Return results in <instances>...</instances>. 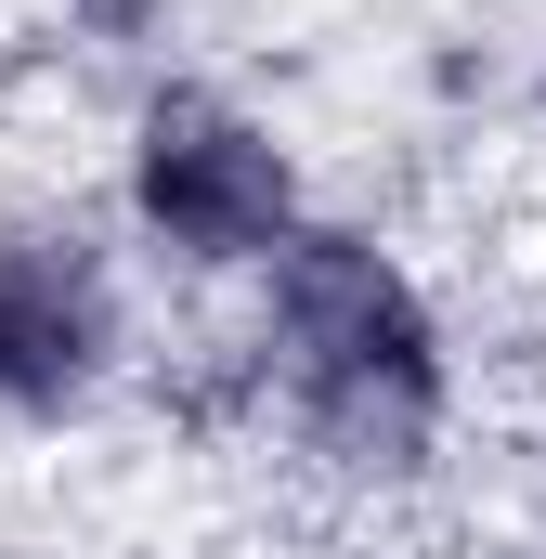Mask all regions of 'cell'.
Listing matches in <instances>:
<instances>
[{
  "label": "cell",
  "instance_id": "obj_1",
  "mask_svg": "<svg viewBox=\"0 0 546 559\" xmlns=\"http://www.w3.org/2000/svg\"><path fill=\"white\" fill-rule=\"evenodd\" d=\"M273 391L312 455L339 468H416L429 429H442V338H429V299L404 286L391 248L365 235H286L273 248Z\"/></svg>",
  "mask_w": 546,
  "mask_h": 559
},
{
  "label": "cell",
  "instance_id": "obj_2",
  "mask_svg": "<svg viewBox=\"0 0 546 559\" xmlns=\"http://www.w3.org/2000/svg\"><path fill=\"white\" fill-rule=\"evenodd\" d=\"M131 209H143V235L182 248V261H273L299 235V169L222 92H156L143 143H131Z\"/></svg>",
  "mask_w": 546,
  "mask_h": 559
},
{
  "label": "cell",
  "instance_id": "obj_3",
  "mask_svg": "<svg viewBox=\"0 0 546 559\" xmlns=\"http://www.w3.org/2000/svg\"><path fill=\"white\" fill-rule=\"evenodd\" d=\"M118 352V286L79 235H0V404L52 417L105 378Z\"/></svg>",
  "mask_w": 546,
  "mask_h": 559
}]
</instances>
